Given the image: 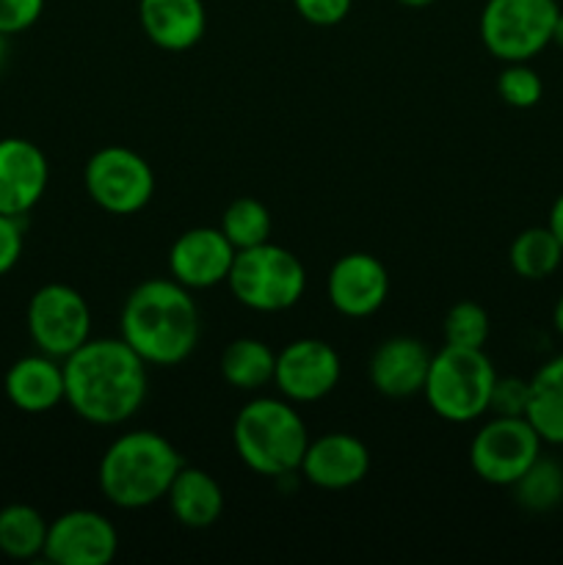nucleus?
Returning <instances> with one entry per match:
<instances>
[{"instance_id":"f257e3e1","label":"nucleus","mask_w":563,"mask_h":565,"mask_svg":"<svg viewBox=\"0 0 563 565\" xmlns=\"http://www.w3.org/2000/svg\"><path fill=\"white\" fill-rule=\"evenodd\" d=\"M64 403L88 425L136 417L149 392L147 362L125 340H88L64 359Z\"/></svg>"},{"instance_id":"393cba45","label":"nucleus","mask_w":563,"mask_h":565,"mask_svg":"<svg viewBox=\"0 0 563 565\" xmlns=\"http://www.w3.org/2000/svg\"><path fill=\"white\" fill-rule=\"evenodd\" d=\"M513 500L528 513H550L563 502V467L539 456L533 467L511 486Z\"/></svg>"},{"instance_id":"4468645a","label":"nucleus","mask_w":563,"mask_h":565,"mask_svg":"<svg viewBox=\"0 0 563 565\" xmlns=\"http://www.w3.org/2000/svg\"><path fill=\"white\" fill-rule=\"evenodd\" d=\"M326 290L342 318H370L390 296V274L373 254L351 252L331 265Z\"/></svg>"},{"instance_id":"0eeeda50","label":"nucleus","mask_w":563,"mask_h":565,"mask_svg":"<svg viewBox=\"0 0 563 565\" xmlns=\"http://www.w3.org/2000/svg\"><path fill=\"white\" fill-rule=\"evenodd\" d=\"M557 14V0H486L480 42L502 64L530 61L552 44Z\"/></svg>"},{"instance_id":"6ab92c4d","label":"nucleus","mask_w":563,"mask_h":565,"mask_svg":"<svg viewBox=\"0 0 563 565\" xmlns=\"http://www.w3.org/2000/svg\"><path fill=\"white\" fill-rule=\"evenodd\" d=\"M138 22L155 47L182 53L202 42L208 11L202 0H138Z\"/></svg>"},{"instance_id":"f8f14e48","label":"nucleus","mask_w":563,"mask_h":565,"mask_svg":"<svg viewBox=\"0 0 563 565\" xmlns=\"http://www.w3.org/2000/svg\"><path fill=\"white\" fill-rule=\"evenodd\" d=\"M119 552V533L97 511H66L47 527L44 555L55 565H108Z\"/></svg>"},{"instance_id":"423d86ee","label":"nucleus","mask_w":563,"mask_h":565,"mask_svg":"<svg viewBox=\"0 0 563 565\" xmlns=\"http://www.w3.org/2000/svg\"><path fill=\"white\" fill-rule=\"evenodd\" d=\"M226 285L246 309L285 312L301 301L307 290V268L296 254L268 241L235 254Z\"/></svg>"},{"instance_id":"cd10ccee","label":"nucleus","mask_w":563,"mask_h":565,"mask_svg":"<svg viewBox=\"0 0 563 565\" xmlns=\"http://www.w3.org/2000/svg\"><path fill=\"white\" fill-rule=\"evenodd\" d=\"M497 94L511 108L528 110L541 103V97H544V83H541V75L528 61H511L497 75Z\"/></svg>"},{"instance_id":"39448f33","label":"nucleus","mask_w":563,"mask_h":565,"mask_svg":"<svg viewBox=\"0 0 563 565\" xmlns=\"http://www.w3.org/2000/svg\"><path fill=\"white\" fill-rule=\"evenodd\" d=\"M497 370L484 348L445 345L431 356L423 397L445 423H475L489 412Z\"/></svg>"},{"instance_id":"a878e982","label":"nucleus","mask_w":563,"mask_h":565,"mask_svg":"<svg viewBox=\"0 0 563 565\" xmlns=\"http://www.w3.org/2000/svg\"><path fill=\"white\" fill-rule=\"evenodd\" d=\"M270 213L259 199L241 196L224 210L221 215V232L226 235V241L235 246V252L243 248L263 246L270 241Z\"/></svg>"},{"instance_id":"c756f323","label":"nucleus","mask_w":563,"mask_h":565,"mask_svg":"<svg viewBox=\"0 0 563 565\" xmlns=\"http://www.w3.org/2000/svg\"><path fill=\"white\" fill-rule=\"evenodd\" d=\"M44 0H0V33L17 36L39 22Z\"/></svg>"},{"instance_id":"c9c22d12","label":"nucleus","mask_w":563,"mask_h":565,"mask_svg":"<svg viewBox=\"0 0 563 565\" xmlns=\"http://www.w3.org/2000/svg\"><path fill=\"white\" fill-rule=\"evenodd\" d=\"M401 6H406V9H425V6H434L436 0H397Z\"/></svg>"},{"instance_id":"1a4fd4ad","label":"nucleus","mask_w":563,"mask_h":565,"mask_svg":"<svg viewBox=\"0 0 563 565\" xmlns=\"http://www.w3.org/2000/svg\"><path fill=\"white\" fill-rule=\"evenodd\" d=\"M25 323L33 345L61 362L83 342L92 340V309L86 298L75 287L61 281H50L33 292L28 301Z\"/></svg>"},{"instance_id":"f03ea898","label":"nucleus","mask_w":563,"mask_h":565,"mask_svg":"<svg viewBox=\"0 0 563 565\" xmlns=\"http://www.w3.org/2000/svg\"><path fill=\"white\" fill-rule=\"evenodd\" d=\"M121 340L152 367L182 364L199 342V309L177 279H147L127 296Z\"/></svg>"},{"instance_id":"72a5a7b5","label":"nucleus","mask_w":563,"mask_h":565,"mask_svg":"<svg viewBox=\"0 0 563 565\" xmlns=\"http://www.w3.org/2000/svg\"><path fill=\"white\" fill-rule=\"evenodd\" d=\"M552 326H555L557 334L563 337V292H561V298H557L555 309H552Z\"/></svg>"},{"instance_id":"5701e85b","label":"nucleus","mask_w":563,"mask_h":565,"mask_svg":"<svg viewBox=\"0 0 563 565\" xmlns=\"http://www.w3.org/2000/svg\"><path fill=\"white\" fill-rule=\"evenodd\" d=\"M50 522L25 502L0 508V555L11 561H33L44 555Z\"/></svg>"},{"instance_id":"6e6552de","label":"nucleus","mask_w":563,"mask_h":565,"mask_svg":"<svg viewBox=\"0 0 563 565\" xmlns=\"http://www.w3.org/2000/svg\"><path fill=\"white\" fill-rule=\"evenodd\" d=\"M83 185L97 207L110 215H136L152 202L155 171L127 147H103L88 158Z\"/></svg>"},{"instance_id":"9b49d317","label":"nucleus","mask_w":563,"mask_h":565,"mask_svg":"<svg viewBox=\"0 0 563 565\" xmlns=\"http://www.w3.org/2000/svg\"><path fill=\"white\" fill-rule=\"evenodd\" d=\"M340 353L326 340L304 337L276 353L274 384L293 403H318L340 384Z\"/></svg>"},{"instance_id":"20e7f679","label":"nucleus","mask_w":563,"mask_h":565,"mask_svg":"<svg viewBox=\"0 0 563 565\" xmlns=\"http://www.w3.org/2000/svg\"><path fill=\"white\" fill-rule=\"evenodd\" d=\"M232 445L252 472L263 478H290L301 469L309 430L290 403L257 397L237 412Z\"/></svg>"},{"instance_id":"aec40b11","label":"nucleus","mask_w":563,"mask_h":565,"mask_svg":"<svg viewBox=\"0 0 563 565\" xmlns=\"http://www.w3.org/2000/svg\"><path fill=\"white\" fill-rule=\"evenodd\" d=\"M166 502L177 522L188 530L213 527L224 513V491L215 483L213 475L196 467H185V463L171 480Z\"/></svg>"},{"instance_id":"f3484780","label":"nucleus","mask_w":563,"mask_h":565,"mask_svg":"<svg viewBox=\"0 0 563 565\" xmlns=\"http://www.w3.org/2000/svg\"><path fill=\"white\" fill-rule=\"evenodd\" d=\"M428 348L414 337H390L373 351L368 362V379L379 395L390 401L423 395L431 367Z\"/></svg>"},{"instance_id":"b1692460","label":"nucleus","mask_w":563,"mask_h":565,"mask_svg":"<svg viewBox=\"0 0 563 565\" xmlns=\"http://www.w3.org/2000/svg\"><path fill=\"white\" fill-rule=\"evenodd\" d=\"M508 259L519 279L541 281L555 274L563 263V246L550 226H530L513 237Z\"/></svg>"},{"instance_id":"ddd939ff","label":"nucleus","mask_w":563,"mask_h":565,"mask_svg":"<svg viewBox=\"0 0 563 565\" xmlns=\"http://www.w3.org/2000/svg\"><path fill=\"white\" fill-rule=\"evenodd\" d=\"M235 246L226 241L221 226H193L185 230L169 248L171 279L188 290H210L230 276L235 263Z\"/></svg>"},{"instance_id":"9d476101","label":"nucleus","mask_w":563,"mask_h":565,"mask_svg":"<svg viewBox=\"0 0 563 565\" xmlns=\"http://www.w3.org/2000/svg\"><path fill=\"white\" fill-rule=\"evenodd\" d=\"M541 445L528 417H495L469 441V467L484 483L511 489L541 456Z\"/></svg>"},{"instance_id":"f704fd0d","label":"nucleus","mask_w":563,"mask_h":565,"mask_svg":"<svg viewBox=\"0 0 563 565\" xmlns=\"http://www.w3.org/2000/svg\"><path fill=\"white\" fill-rule=\"evenodd\" d=\"M552 44H557V47L563 50V11H561V14H557L555 28H552Z\"/></svg>"},{"instance_id":"e433bc0d","label":"nucleus","mask_w":563,"mask_h":565,"mask_svg":"<svg viewBox=\"0 0 563 565\" xmlns=\"http://www.w3.org/2000/svg\"><path fill=\"white\" fill-rule=\"evenodd\" d=\"M6 55H9V36H3V33H0V70H3V64H6Z\"/></svg>"},{"instance_id":"473e14b6","label":"nucleus","mask_w":563,"mask_h":565,"mask_svg":"<svg viewBox=\"0 0 563 565\" xmlns=\"http://www.w3.org/2000/svg\"><path fill=\"white\" fill-rule=\"evenodd\" d=\"M546 226H550L552 235H555L557 241H561V246H563V193L555 199V202H552L550 221H546Z\"/></svg>"},{"instance_id":"7c9ffc66","label":"nucleus","mask_w":563,"mask_h":565,"mask_svg":"<svg viewBox=\"0 0 563 565\" xmlns=\"http://www.w3.org/2000/svg\"><path fill=\"white\" fill-rule=\"evenodd\" d=\"M298 17L307 20L309 25L331 28L340 25L348 14H351L353 0H293Z\"/></svg>"},{"instance_id":"dca6fc26","label":"nucleus","mask_w":563,"mask_h":565,"mask_svg":"<svg viewBox=\"0 0 563 565\" xmlns=\"http://www.w3.org/2000/svg\"><path fill=\"white\" fill-rule=\"evenodd\" d=\"M298 472L323 491H346L362 483L370 472V450L362 439L351 434H326L309 439Z\"/></svg>"},{"instance_id":"a211bd4d","label":"nucleus","mask_w":563,"mask_h":565,"mask_svg":"<svg viewBox=\"0 0 563 565\" xmlns=\"http://www.w3.org/2000/svg\"><path fill=\"white\" fill-rule=\"evenodd\" d=\"M3 392L14 408L25 414H47L59 403H64V364L61 359L47 356V353H33L22 356L6 370Z\"/></svg>"},{"instance_id":"2f4dec72","label":"nucleus","mask_w":563,"mask_h":565,"mask_svg":"<svg viewBox=\"0 0 563 565\" xmlns=\"http://www.w3.org/2000/svg\"><path fill=\"white\" fill-rule=\"evenodd\" d=\"M22 248H25V230H22V218L0 213V276L14 270L20 263Z\"/></svg>"},{"instance_id":"bb28decb","label":"nucleus","mask_w":563,"mask_h":565,"mask_svg":"<svg viewBox=\"0 0 563 565\" xmlns=\"http://www.w3.org/2000/svg\"><path fill=\"white\" fill-rule=\"evenodd\" d=\"M489 315L480 303L475 301H458L456 307H450V312L445 315V345L456 348H484L489 340Z\"/></svg>"},{"instance_id":"7ed1b4c3","label":"nucleus","mask_w":563,"mask_h":565,"mask_svg":"<svg viewBox=\"0 0 563 565\" xmlns=\"http://www.w3.org/2000/svg\"><path fill=\"white\" fill-rule=\"evenodd\" d=\"M182 456L158 430H130L108 445L99 458L97 483L105 500L121 511H141L166 500Z\"/></svg>"},{"instance_id":"412c9836","label":"nucleus","mask_w":563,"mask_h":565,"mask_svg":"<svg viewBox=\"0 0 563 565\" xmlns=\"http://www.w3.org/2000/svg\"><path fill=\"white\" fill-rule=\"evenodd\" d=\"M528 423L546 445H563V353L550 359L530 379Z\"/></svg>"},{"instance_id":"4be33fe9","label":"nucleus","mask_w":563,"mask_h":565,"mask_svg":"<svg viewBox=\"0 0 563 565\" xmlns=\"http://www.w3.org/2000/svg\"><path fill=\"white\" fill-rule=\"evenodd\" d=\"M276 353L268 342L254 340V337H237L221 353V379L232 390L252 392L265 384H274Z\"/></svg>"},{"instance_id":"2eb2a0df","label":"nucleus","mask_w":563,"mask_h":565,"mask_svg":"<svg viewBox=\"0 0 563 565\" xmlns=\"http://www.w3.org/2000/svg\"><path fill=\"white\" fill-rule=\"evenodd\" d=\"M50 182V163L42 149L20 136L0 138V213L25 218Z\"/></svg>"},{"instance_id":"c85d7f7f","label":"nucleus","mask_w":563,"mask_h":565,"mask_svg":"<svg viewBox=\"0 0 563 565\" xmlns=\"http://www.w3.org/2000/svg\"><path fill=\"white\" fill-rule=\"evenodd\" d=\"M530 401V381L524 379H500L497 375L495 390H491L489 412L495 417H524Z\"/></svg>"}]
</instances>
